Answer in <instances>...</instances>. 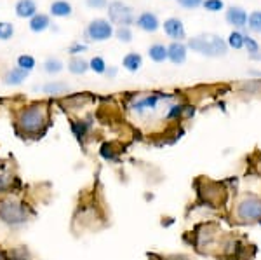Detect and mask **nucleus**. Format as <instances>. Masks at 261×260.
<instances>
[{
  "instance_id": "6e6552de",
  "label": "nucleus",
  "mask_w": 261,
  "mask_h": 260,
  "mask_svg": "<svg viewBox=\"0 0 261 260\" xmlns=\"http://www.w3.org/2000/svg\"><path fill=\"white\" fill-rule=\"evenodd\" d=\"M70 128H72L73 136L77 138V141H79L82 147H85V141L91 136V128H92L91 119H75L70 123Z\"/></svg>"
},
{
  "instance_id": "cd10ccee",
  "label": "nucleus",
  "mask_w": 261,
  "mask_h": 260,
  "mask_svg": "<svg viewBox=\"0 0 261 260\" xmlns=\"http://www.w3.org/2000/svg\"><path fill=\"white\" fill-rule=\"evenodd\" d=\"M249 166H251L249 173L256 175V177L261 180V154L259 152H256L254 156L249 157Z\"/></svg>"
},
{
  "instance_id": "f8f14e48",
  "label": "nucleus",
  "mask_w": 261,
  "mask_h": 260,
  "mask_svg": "<svg viewBox=\"0 0 261 260\" xmlns=\"http://www.w3.org/2000/svg\"><path fill=\"white\" fill-rule=\"evenodd\" d=\"M226 21L237 28H242L247 25V13L240 7H230L226 11Z\"/></svg>"
},
{
  "instance_id": "c756f323",
  "label": "nucleus",
  "mask_w": 261,
  "mask_h": 260,
  "mask_svg": "<svg viewBox=\"0 0 261 260\" xmlns=\"http://www.w3.org/2000/svg\"><path fill=\"white\" fill-rule=\"evenodd\" d=\"M14 35V26L11 23L0 21V40H7Z\"/></svg>"
},
{
  "instance_id": "473e14b6",
  "label": "nucleus",
  "mask_w": 261,
  "mask_h": 260,
  "mask_svg": "<svg viewBox=\"0 0 261 260\" xmlns=\"http://www.w3.org/2000/svg\"><path fill=\"white\" fill-rule=\"evenodd\" d=\"M244 47L247 49V52L252 56V54H258L259 52V46H258V42H256L252 37H246L244 39Z\"/></svg>"
},
{
  "instance_id": "4be33fe9",
  "label": "nucleus",
  "mask_w": 261,
  "mask_h": 260,
  "mask_svg": "<svg viewBox=\"0 0 261 260\" xmlns=\"http://www.w3.org/2000/svg\"><path fill=\"white\" fill-rule=\"evenodd\" d=\"M100 154H101V157H103L105 161L117 162V161H119L120 150H119V149H115V145H113V143H105L103 147L100 149Z\"/></svg>"
},
{
  "instance_id": "b1692460",
  "label": "nucleus",
  "mask_w": 261,
  "mask_h": 260,
  "mask_svg": "<svg viewBox=\"0 0 261 260\" xmlns=\"http://www.w3.org/2000/svg\"><path fill=\"white\" fill-rule=\"evenodd\" d=\"M35 65H37L35 58H34V56H30V54H21L18 58V67L21 68V70L28 72V74H30V72L34 70Z\"/></svg>"
},
{
  "instance_id": "e433bc0d",
  "label": "nucleus",
  "mask_w": 261,
  "mask_h": 260,
  "mask_svg": "<svg viewBox=\"0 0 261 260\" xmlns=\"http://www.w3.org/2000/svg\"><path fill=\"white\" fill-rule=\"evenodd\" d=\"M244 88H246L249 93L251 91L254 93V89H261V82H259V80H252V82H246V84H244Z\"/></svg>"
},
{
  "instance_id": "4468645a",
  "label": "nucleus",
  "mask_w": 261,
  "mask_h": 260,
  "mask_svg": "<svg viewBox=\"0 0 261 260\" xmlns=\"http://www.w3.org/2000/svg\"><path fill=\"white\" fill-rule=\"evenodd\" d=\"M26 77H28V72L16 67V68H11V70L4 75V82H6L7 86H19V84H23L24 80H26Z\"/></svg>"
},
{
  "instance_id": "1a4fd4ad",
  "label": "nucleus",
  "mask_w": 261,
  "mask_h": 260,
  "mask_svg": "<svg viewBox=\"0 0 261 260\" xmlns=\"http://www.w3.org/2000/svg\"><path fill=\"white\" fill-rule=\"evenodd\" d=\"M162 98H166L164 95H146L143 98H138L136 101L133 103V108L136 110L138 113H145V112H150V110H155L158 105V101Z\"/></svg>"
},
{
  "instance_id": "ea45409f",
  "label": "nucleus",
  "mask_w": 261,
  "mask_h": 260,
  "mask_svg": "<svg viewBox=\"0 0 261 260\" xmlns=\"http://www.w3.org/2000/svg\"><path fill=\"white\" fill-rule=\"evenodd\" d=\"M0 260H11L9 257H7V253H6V251L2 250V248H0Z\"/></svg>"
},
{
  "instance_id": "7ed1b4c3",
  "label": "nucleus",
  "mask_w": 261,
  "mask_h": 260,
  "mask_svg": "<svg viewBox=\"0 0 261 260\" xmlns=\"http://www.w3.org/2000/svg\"><path fill=\"white\" fill-rule=\"evenodd\" d=\"M35 217V211L30 205L14 197H6L0 201V223L7 229L18 230L28 225Z\"/></svg>"
},
{
  "instance_id": "412c9836",
  "label": "nucleus",
  "mask_w": 261,
  "mask_h": 260,
  "mask_svg": "<svg viewBox=\"0 0 261 260\" xmlns=\"http://www.w3.org/2000/svg\"><path fill=\"white\" fill-rule=\"evenodd\" d=\"M68 70L73 75H84L89 70V63L82 58H72L70 63H68Z\"/></svg>"
},
{
  "instance_id": "a878e982",
  "label": "nucleus",
  "mask_w": 261,
  "mask_h": 260,
  "mask_svg": "<svg viewBox=\"0 0 261 260\" xmlns=\"http://www.w3.org/2000/svg\"><path fill=\"white\" fill-rule=\"evenodd\" d=\"M244 39H246V35H242L240 32H232V34L228 35L226 44L230 47H234V49H242V47H244Z\"/></svg>"
},
{
  "instance_id": "7c9ffc66",
  "label": "nucleus",
  "mask_w": 261,
  "mask_h": 260,
  "mask_svg": "<svg viewBox=\"0 0 261 260\" xmlns=\"http://www.w3.org/2000/svg\"><path fill=\"white\" fill-rule=\"evenodd\" d=\"M204 9L211 11V13H218V11H221L223 7H225V4H223V0H204Z\"/></svg>"
},
{
  "instance_id": "72a5a7b5",
  "label": "nucleus",
  "mask_w": 261,
  "mask_h": 260,
  "mask_svg": "<svg viewBox=\"0 0 261 260\" xmlns=\"http://www.w3.org/2000/svg\"><path fill=\"white\" fill-rule=\"evenodd\" d=\"M178 4L185 9H197L199 6L204 4V0H178Z\"/></svg>"
},
{
  "instance_id": "9b49d317",
  "label": "nucleus",
  "mask_w": 261,
  "mask_h": 260,
  "mask_svg": "<svg viewBox=\"0 0 261 260\" xmlns=\"http://www.w3.org/2000/svg\"><path fill=\"white\" fill-rule=\"evenodd\" d=\"M167 60L174 65H183L186 62V46L181 42H173L167 47Z\"/></svg>"
},
{
  "instance_id": "a19ab883",
  "label": "nucleus",
  "mask_w": 261,
  "mask_h": 260,
  "mask_svg": "<svg viewBox=\"0 0 261 260\" xmlns=\"http://www.w3.org/2000/svg\"><path fill=\"white\" fill-rule=\"evenodd\" d=\"M251 74H252V75H256V77H261V70H252Z\"/></svg>"
},
{
  "instance_id": "0eeeda50",
  "label": "nucleus",
  "mask_w": 261,
  "mask_h": 260,
  "mask_svg": "<svg viewBox=\"0 0 261 260\" xmlns=\"http://www.w3.org/2000/svg\"><path fill=\"white\" fill-rule=\"evenodd\" d=\"M85 34L94 42H103V40H108L113 35V26L107 19H94V21L89 23Z\"/></svg>"
},
{
  "instance_id": "58836bf2",
  "label": "nucleus",
  "mask_w": 261,
  "mask_h": 260,
  "mask_svg": "<svg viewBox=\"0 0 261 260\" xmlns=\"http://www.w3.org/2000/svg\"><path fill=\"white\" fill-rule=\"evenodd\" d=\"M107 75L112 79V77H115L117 75V68H107Z\"/></svg>"
},
{
  "instance_id": "2eb2a0df",
  "label": "nucleus",
  "mask_w": 261,
  "mask_h": 260,
  "mask_svg": "<svg viewBox=\"0 0 261 260\" xmlns=\"http://www.w3.org/2000/svg\"><path fill=\"white\" fill-rule=\"evenodd\" d=\"M16 14L19 18H34L37 14V4L34 0H19L16 4Z\"/></svg>"
},
{
  "instance_id": "2f4dec72",
  "label": "nucleus",
  "mask_w": 261,
  "mask_h": 260,
  "mask_svg": "<svg viewBox=\"0 0 261 260\" xmlns=\"http://www.w3.org/2000/svg\"><path fill=\"white\" fill-rule=\"evenodd\" d=\"M115 35L122 42H130V40H133V32L129 30V26H120L119 30L115 32Z\"/></svg>"
},
{
  "instance_id": "79ce46f5",
  "label": "nucleus",
  "mask_w": 261,
  "mask_h": 260,
  "mask_svg": "<svg viewBox=\"0 0 261 260\" xmlns=\"http://www.w3.org/2000/svg\"><path fill=\"white\" fill-rule=\"evenodd\" d=\"M251 58H252V60H261V54H259V52H258V54H252Z\"/></svg>"
},
{
  "instance_id": "f257e3e1",
  "label": "nucleus",
  "mask_w": 261,
  "mask_h": 260,
  "mask_svg": "<svg viewBox=\"0 0 261 260\" xmlns=\"http://www.w3.org/2000/svg\"><path fill=\"white\" fill-rule=\"evenodd\" d=\"M49 121V107L46 103H34L26 108H21L16 115L14 128L16 133L23 138H40L46 135Z\"/></svg>"
},
{
  "instance_id": "a211bd4d",
  "label": "nucleus",
  "mask_w": 261,
  "mask_h": 260,
  "mask_svg": "<svg viewBox=\"0 0 261 260\" xmlns=\"http://www.w3.org/2000/svg\"><path fill=\"white\" fill-rule=\"evenodd\" d=\"M51 14L58 16V18H67V16L72 14V4L67 2V0H56L51 6Z\"/></svg>"
},
{
  "instance_id": "5701e85b",
  "label": "nucleus",
  "mask_w": 261,
  "mask_h": 260,
  "mask_svg": "<svg viewBox=\"0 0 261 260\" xmlns=\"http://www.w3.org/2000/svg\"><path fill=\"white\" fill-rule=\"evenodd\" d=\"M12 180H14V177H12L11 173L4 171L2 168H0V197L6 196V194L11 192L12 189Z\"/></svg>"
},
{
  "instance_id": "ddd939ff",
  "label": "nucleus",
  "mask_w": 261,
  "mask_h": 260,
  "mask_svg": "<svg viewBox=\"0 0 261 260\" xmlns=\"http://www.w3.org/2000/svg\"><path fill=\"white\" fill-rule=\"evenodd\" d=\"M136 25L145 32H155L160 26V23H158V18L153 13H143L136 19Z\"/></svg>"
},
{
  "instance_id": "9d476101",
  "label": "nucleus",
  "mask_w": 261,
  "mask_h": 260,
  "mask_svg": "<svg viewBox=\"0 0 261 260\" xmlns=\"http://www.w3.org/2000/svg\"><path fill=\"white\" fill-rule=\"evenodd\" d=\"M164 32L169 35L174 42H179V40L185 39V26H183V21L178 18H169L164 23Z\"/></svg>"
},
{
  "instance_id": "20e7f679",
  "label": "nucleus",
  "mask_w": 261,
  "mask_h": 260,
  "mask_svg": "<svg viewBox=\"0 0 261 260\" xmlns=\"http://www.w3.org/2000/svg\"><path fill=\"white\" fill-rule=\"evenodd\" d=\"M188 46L193 51L201 52L206 56H225L228 44L221 37H216V35H201V37L190 39Z\"/></svg>"
},
{
  "instance_id": "4c0bfd02",
  "label": "nucleus",
  "mask_w": 261,
  "mask_h": 260,
  "mask_svg": "<svg viewBox=\"0 0 261 260\" xmlns=\"http://www.w3.org/2000/svg\"><path fill=\"white\" fill-rule=\"evenodd\" d=\"M158 260H190V258L185 257V255H171V257H160Z\"/></svg>"
},
{
  "instance_id": "f03ea898",
  "label": "nucleus",
  "mask_w": 261,
  "mask_h": 260,
  "mask_svg": "<svg viewBox=\"0 0 261 260\" xmlns=\"http://www.w3.org/2000/svg\"><path fill=\"white\" fill-rule=\"evenodd\" d=\"M230 220L237 225H252L261 222V196L251 190L240 192L234 197Z\"/></svg>"
},
{
  "instance_id": "423d86ee",
  "label": "nucleus",
  "mask_w": 261,
  "mask_h": 260,
  "mask_svg": "<svg viewBox=\"0 0 261 260\" xmlns=\"http://www.w3.org/2000/svg\"><path fill=\"white\" fill-rule=\"evenodd\" d=\"M108 16L112 19V23H117L120 26H129L134 23L133 9L129 6H125V4L119 2V0H115V2H112L108 6Z\"/></svg>"
},
{
  "instance_id": "39448f33",
  "label": "nucleus",
  "mask_w": 261,
  "mask_h": 260,
  "mask_svg": "<svg viewBox=\"0 0 261 260\" xmlns=\"http://www.w3.org/2000/svg\"><path fill=\"white\" fill-rule=\"evenodd\" d=\"M204 187H197V194L199 199H202L207 206H218V208H223L226 206V197L228 192L225 189V184H219V182H211L202 178Z\"/></svg>"
},
{
  "instance_id": "f3484780",
  "label": "nucleus",
  "mask_w": 261,
  "mask_h": 260,
  "mask_svg": "<svg viewBox=\"0 0 261 260\" xmlns=\"http://www.w3.org/2000/svg\"><path fill=\"white\" fill-rule=\"evenodd\" d=\"M42 91L49 96H58V95H63V93L68 91V84L63 82V80H51V82L44 84Z\"/></svg>"
},
{
  "instance_id": "6ab92c4d",
  "label": "nucleus",
  "mask_w": 261,
  "mask_h": 260,
  "mask_svg": "<svg viewBox=\"0 0 261 260\" xmlns=\"http://www.w3.org/2000/svg\"><path fill=\"white\" fill-rule=\"evenodd\" d=\"M148 56L155 63H164L167 60V47L164 44H153L148 49Z\"/></svg>"
},
{
  "instance_id": "393cba45",
  "label": "nucleus",
  "mask_w": 261,
  "mask_h": 260,
  "mask_svg": "<svg viewBox=\"0 0 261 260\" xmlns=\"http://www.w3.org/2000/svg\"><path fill=\"white\" fill-rule=\"evenodd\" d=\"M44 70L51 75L59 74V72L63 70V63H61L58 58H49V60H46V63H44Z\"/></svg>"
},
{
  "instance_id": "bb28decb",
  "label": "nucleus",
  "mask_w": 261,
  "mask_h": 260,
  "mask_svg": "<svg viewBox=\"0 0 261 260\" xmlns=\"http://www.w3.org/2000/svg\"><path fill=\"white\" fill-rule=\"evenodd\" d=\"M89 68L96 74H107V63L101 56H94V58L89 62Z\"/></svg>"
},
{
  "instance_id": "dca6fc26",
  "label": "nucleus",
  "mask_w": 261,
  "mask_h": 260,
  "mask_svg": "<svg viewBox=\"0 0 261 260\" xmlns=\"http://www.w3.org/2000/svg\"><path fill=\"white\" fill-rule=\"evenodd\" d=\"M141 65H143V58L138 52H129V54H125L124 60H122V67L127 72H138L141 68Z\"/></svg>"
},
{
  "instance_id": "c9c22d12",
  "label": "nucleus",
  "mask_w": 261,
  "mask_h": 260,
  "mask_svg": "<svg viewBox=\"0 0 261 260\" xmlns=\"http://www.w3.org/2000/svg\"><path fill=\"white\" fill-rule=\"evenodd\" d=\"M85 49H87L85 44H73V46H70L68 52H70V54H79V52H84Z\"/></svg>"
},
{
  "instance_id": "f704fd0d",
  "label": "nucleus",
  "mask_w": 261,
  "mask_h": 260,
  "mask_svg": "<svg viewBox=\"0 0 261 260\" xmlns=\"http://www.w3.org/2000/svg\"><path fill=\"white\" fill-rule=\"evenodd\" d=\"M85 4H87L91 9H103V7L108 6L107 0H85Z\"/></svg>"
},
{
  "instance_id": "c85d7f7f",
  "label": "nucleus",
  "mask_w": 261,
  "mask_h": 260,
  "mask_svg": "<svg viewBox=\"0 0 261 260\" xmlns=\"http://www.w3.org/2000/svg\"><path fill=\"white\" fill-rule=\"evenodd\" d=\"M247 26H249L252 32H261V11H254V13L249 14V18H247Z\"/></svg>"
},
{
  "instance_id": "aec40b11",
  "label": "nucleus",
  "mask_w": 261,
  "mask_h": 260,
  "mask_svg": "<svg viewBox=\"0 0 261 260\" xmlns=\"http://www.w3.org/2000/svg\"><path fill=\"white\" fill-rule=\"evenodd\" d=\"M49 25H51V21H49L47 14H35L34 18L30 19V30L35 32V34L44 32L46 28H49Z\"/></svg>"
}]
</instances>
